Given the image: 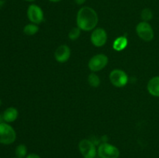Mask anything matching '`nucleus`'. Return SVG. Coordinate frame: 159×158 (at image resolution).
I'll use <instances>...</instances> for the list:
<instances>
[{
    "instance_id": "23",
    "label": "nucleus",
    "mask_w": 159,
    "mask_h": 158,
    "mask_svg": "<svg viewBox=\"0 0 159 158\" xmlns=\"http://www.w3.org/2000/svg\"><path fill=\"white\" fill-rule=\"evenodd\" d=\"M14 158H18V157H14Z\"/></svg>"
},
{
    "instance_id": "18",
    "label": "nucleus",
    "mask_w": 159,
    "mask_h": 158,
    "mask_svg": "<svg viewBox=\"0 0 159 158\" xmlns=\"http://www.w3.org/2000/svg\"><path fill=\"white\" fill-rule=\"evenodd\" d=\"M81 34V29L79 27H73L71 30L68 33V37L70 40H75L80 37Z\"/></svg>"
},
{
    "instance_id": "17",
    "label": "nucleus",
    "mask_w": 159,
    "mask_h": 158,
    "mask_svg": "<svg viewBox=\"0 0 159 158\" xmlns=\"http://www.w3.org/2000/svg\"><path fill=\"white\" fill-rule=\"evenodd\" d=\"M141 17L143 21L148 22L152 20L153 18V12L149 8H145L143 9L141 12Z\"/></svg>"
},
{
    "instance_id": "12",
    "label": "nucleus",
    "mask_w": 159,
    "mask_h": 158,
    "mask_svg": "<svg viewBox=\"0 0 159 158\" xmlns=\"http://www.w3.org/2000/svg\"><path fill=\"white\" fill-rule=\"evenodd\" d=\"M18 117V111L16 108L9 107L6 108L2 114V119L6 122H12Z\"/></svg>"
},
{
    "instance_id": "22",
    "label": "nucleus",
    "mask_w": 159,
    "mask_h": 158,
    "mask_svg": "<svg viewBox=\"0 0 159 158\" xmlns=\"http://www.w3.org/2000/svg\"><path fill=\"white\" fill-rule=\"evenodd\" d=\"M25 1L29 2H34V1H35V0H25Z\"/></svg>"
},
{
    "instance_id": "8",
    "label": "nucleus",
    "mask_w": 159,
    "mask_h": 158,
    "mask_svg": "<svg viewBox=\"0 0 159 158\" xmlns=\"http://www.w3.org/2000/svg\"><path fill=\"white\" fill-rule=\"evenodd\" d=\"M28 20L34 24H40L43 21L44 15L41 8L36 4H31L27 8Z\"/></svg>"
},
{
    "instance_id": "14",
    "label": "nucleus",
    "mask_w": 159,
    "mask_h": 158,
    "mask_svg": "<svg viewBox=\"0 0 159 158\" xmlns=\"http://www.w3.org/2000/svg\"><path fill=\"white\" fill-rule=\"evenodd\" d=\"M39 30V27L37 24L30 23L26 25L23 28V33L27 36H33L37 33Z\"/></svg>"
},
{
    "instance_id": "6",
    "label": "nucleus",
    "mask_w": 159,
    "mask_h": 158,
    "mask_svg": "<svg viewBox=\"0 0 159 158\" xmlns=\"http://www.w3.org/2000/svg\"><path fill=\"white\" fill-rule=\"evenodd\" d=\"M112 85L117 88L124 87L128 83V75L124 71L120 69H115L110 72L109 76Z\"/></svg>"
},
{
    "instance_id": "16",
    "label": "nucleus",
    "mask_w": 159,
    "mask_h": 158,
    "mask_svg": "<svg viewBox=\"0 0 159 158\" xmlns=\"http://www.w3.org/2000/svg\"><path fill=\"white\" fill-rule=\"evenodd\" d=\"M15 153L16 157L18 158L26 157V154H27V148H26V147L24 144H20L16 148Z\"/></svg>"
},
{
    "instance_id": "19",
    "label": "nucleus",
    "mask_w": 159,
    "mask_h": 158,
    "mask_svg": "<svg viewBox=\"0 0 159 158\" xmlns=\"http://www.w3.org/2000/svg\"><path fill=\"white\" fill-rule=\"evenodd\" d=\"M25 158H40V156L38 154H36V153H30V154L26 155Z\"/></svg>"
},
{
    "instance_id": "7",
    "label": "nucleus",
    "mask_w": 159,
    "mask_h": 158,
    "mask_svg": "<svg viewBox=\"0 0 159 158\" xmlns=\"http://www.w3.org/2000/svg\"><path fill=\"white\" fill-rule=\"evenodd\" d=\"M109 59L107 56L103 54H96L89 60L88 64L89 68L93 72H96L103 69L107 65Z\"/></svg>"
},
{
    "instance_id": "15",
    "label": "nucleus",
    "mask_w": 159,
    "mask_h": 158,
    "mask_svg": "<svg viewBox=\"0 0 159 158\" xmlns=\"http://www.w3.org/2000/svg\"><path fill=\"white\" fill-rule=\"evenodd\" d=\"M88 82L91 87L97 88L100 85V78L95 73H91L88 77Z\"/></svg>"
},
{
    "instance_id": "9",
    "label": "nucleus",
    "mask_w": 159,
    "mask_h": 158,
    "mask_svg": "<svg viewBox=\"0 0 159 158\" xmlns=\"http://www.w3.org/2000/svg\"><path fill=\"white\" fill-rule=\"evenodd\" d=\"M92 43L95 46H104L107 41V33L106 30L102 28H96L93 29V33L90 37Z\"/></svg>"
},
{
    "instance_id": "24",
    "label": "nucleus",
    "mask_w": 159,
    "mask_h": 158,
    "mask_svg": "<svg viewBox=\"0 0 159 158\" xmlns=\"http://www.w3.org/2000/svg\"><path fill=\"white\" fill-rule=\"evenodd\" d=\"M0 158H1V157H0Z\"/></svg>"
},
{
    "instance_id": "13",
    "label": "nucleus",
    "mask_w": 159,
    "mask_h": 158,
    "mask_svg": "<svg viewBox=\"0 0 159 158\" xmlns=\"http://www.w3.org/2000/svg\"><path fill=\"white\" fill-rule=\"evenodd\" d=\"M128 44V40L125 36H121L113 41V48L116 51H122Z\"/></svg>"
},
{
    "instance_id": "20",
    "label": "nucleus",
    "mask_w": 159,
    "mask_h": 158,
    "mask_svg": "<svg viewBox=\"0 0 159 158\" xmlns=\"http://www.w3.org/2000/svg\"><path fill=\"white\" fill-rule=\"evenodd\" d=\"M74 1L76 4L79 5V6H81V5H83L86 2V0H74Z\"/></svg>"
},
{
    "instance_id": "5",
    "label": "nucleus",
    "mask_w": 159,
    "mask_h": 158,
    "mask_svg": "<svg viewBox=\"0 0 159 158\" xmlns=\"http://www.w3.org/2000/svg\"><path fill=\"white\" fill-rule=\"evenodd\" d=\"M79 149L84 158H96L97 149L96 144L90 139H84L79 143Z\"/></svg>"
},
{
    "instance_id": "4",
    "label": "nucleus",
    "mask_w": 159,
    "mask_h": 158,
    "mask_svg": "<svg viewBox=\"0 0 159 158\" xmlns=\"http://www.w3.org/2000/svg\"><path fill=\"white\" fill-rule=\"evenodd\" d=\"M136 32L138 37L145 42L152 41L155 37L153 28L149 24L148 22H140L137 25Z\"/></svg>"
},
{
    "instance_id": "3",
    "label": "nucleus",
    "mask_w": 159,
    "mask_h": 158,
    "mask_svg": "<svg viewBox=\"0 0 159 158\" xmlns=\"http://www.w3.org/2000/svg\"><path fill=\"white\" fill-rule=\"evenodd\" d=\"M97 154L99 158H118L120 156V150L113 144L105 142L99 146Z\"/></svg>"
},
{
    "instance_id": "11",
    "label": "nucleus",
    "mask_w": 159,
    "mask_h": 158,
    "mask_svg": "<svg viewBox=\"0 0 159 158\" xmlns=\"http://www.w3.org/2000/svg\"><path fill=\"white\" fill-rule=\"evenodd\" d=\"M147 88L152 96L159 98V76H155L149 80Z\"/></svg>"
},
{
    "instance_id": "1",
    "label": "nucleus",
    "mask_w": 159,
    "mask_h": 158,
    "mask_svg": "<svg viewBox=\"0 0 159 158\" xmlns=\"http://www.w3.org/2000/svg\"><path fill=\"white\" fill-rule=\"evenodd\" d=\"M99 22V16L94 9L89 6L80 8L77 12V26L83 31H91L96 28Z\"/></svg>"
},
{
    "instance_id": "2",
    "label": "nucleus",
    "mask_w": 159,
    "mask_h": 158,
    "mask_svg": "<svg viewBox=\"0 0 159 158\" xmlns=\"http://www.w3.org/2000/svg\"><path fill=\"white\" fill-rule=\"evenodd\" d=\"M16 133L14 129L6 122L0 123V143L9 145L15 142Z\"/></svg>"
},
{
    "instance_id": "21",
    "label": "nucleus",
    "mask_w": 159,
    "mask_h": 158,
    "mask_svg": "<svg viewBox=\"0 0 159 158\" xmlns=\"http://www.w3.org/2000/svg\"><path fill=\"white\" fill-rule=\"evenodd\" d=\"M48 1L51 2H61V0H48Z\"/></svg>"
},
{
    "instance_id": "10",
    "label": "nucleus",
    "mask_w": 159,
    "mask_h": 158,
    "mask_svg": "<svg viewBox=\"0 0 159 158\" xmlns=\"http://www.w3.org/2000/svg\"><path fill=\"white\" fill-rule=\"evenodd\" d=\"M71 56V50L67 45H61L54 52V57L59 63H65L68 61Z\"/></svg>"
}]
</instances>
